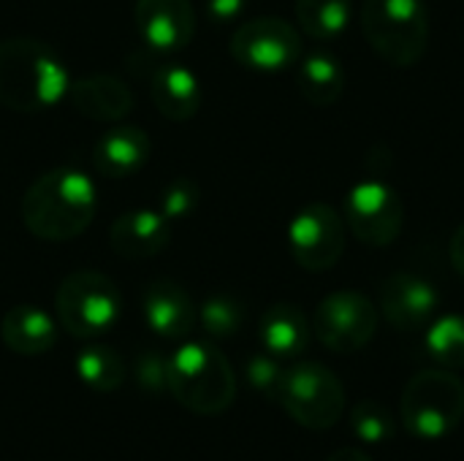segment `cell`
<instances>
[{"mask_svg": "<svg viewBox=\"0 0 464 461\" xmlns=\"http://www.w3.org/2000/svg\"><path fill=\"white\" fill-rule=\"evenodd\" d=\"M0 340L16 356H41L57 345V321L35 304H16L0 321Z\"/></svg>", "mask_w": 464, "mask_h": 461, "instance_id": "obj_18", "label": "cell"}, {"mask_svg": "<svg viewBox=\"0 0 464 461\" xmlns=\"http://www.w3.org/2000/svg\"><path fill=\"white\" fill-rule=\"evenodd\" d=\"M299 92L313 106H332L343 98L345 90V68L343 60L329 49H315L304 54L296 71Z\"/></svg>", "mask_w": 464, "mask_h": 461, "instance_id": "obj_21", "label": "cell"}, {"mask_svg": "<svg viewBox=\"0 0 464 461\" xmlns=\"http://www.w3.org/2000/svg\"><path fill=\"white\" fill-rule=\"evenodd\" d=\"M424 345L440 370H464V315H443L432 321Z\"/></svg>", "mask_w": 464, "mask_h": 461, "instance_id": "obj_24", "label": "cell"}, {"mask_svg": "<svg viewBox=\"0 0 464 461\" xmlns=\"http://www.w3.org/2000/svg\"><path fill=\"white\" fill-rule=\"evenodd\" d=\"M283 410L304 429L326 432L345 413L343 380L315 361H299L283 372L277 397Z\"/></svg>", "mask_w": 464, "mask_h": 461, "instance_id": "obj_7", "label": "cell"}, {"mask_svg": "<svg viewBox=\"0 0 464 461\" xmlns=\"http://www.w3.org/2000/svg\"><path fill=\"white\" fill-rule=\"evenodd\" d=\"M198 206V185L193 179H174L160 196V215L171 223L185 220Z\"/></svg>", "mask_w": 464, "mask_h": 461, "instance_id": "obj_27", "label": "cell"}, {"mask_svg": "<svg viewBox=\"0 0 464 461\" xmlns=\"http://www.w3.org/2000/svg\"><path fill=\"white\" fill-rule=\"evenodd\" d=\"M294 261L307 272H329L345 253V220L332 204L313 201L288 226Z\"/></svg>", "mask_w": 464, "mask_h": 461, "instance_id": "obj_11", "label": "cell"}, {"mask_svg": "<svg viewBox=\"0 0 464 461\" xmlns=\"http://www.w3.org/2000/svg\"><path fill=\"white\" fill-rule=\"evenodd\" d=\"M136 30L150 49L177 52L196 35V11L190 0H136Z\"/></svg>", "mask_w": 464, "mask_h": 461, "instance_id": "obj_13", "label": "cell"}, {"mask_svg": "<svg viewBox=\"0 0 464 461\" xmlns=\"http://www.w3.org/2000/svg\"><path fill=\"white\" fill-rule=\"evenodd\" d=\"M449 255H451V266L457 269V274L464 280V223L454 231V236H451Z\"/></svg>", "mask_w": 464, "mask_h": 461, "instance_id": "obj_31", "label": "cell"}, {"mask_svg": "<svg viewBox=\"0 0 464 461\" xmlns=\"http://www.w3.org/2000/svg\"><path fill=\"white\" fill-rule=\"evenodd\" d=\"M326 461H372L364 451H359V448H340V451H334L332 456Z\"/></svg>", "mask_w": 464, "mask_h": 461, "instance_id": "obj_32", "label": "cell"}, {"mask_svg": "<svg viewBox=\"0 0 464 461\" xmlns=\"http://www.w3.org/2000/svg\"><path fill=\"white\" fill-rule=\"evenodd\" d=\"M353 19L351 0H296V22L315 41L340 38Z\"/></svg>", "mask_w": 464, "mask_h": 461, "instance_id": "obj_22", "label": "cell"}, {"mask_svg": "<svg viewBox=\"0 0 464 461\" xmlns=\"http://www.w3.org/2000/svg\"><path fill=\"white\" fill-rule=\"evenodd\" d=\"M440 307L438 288L411 272H397L381 285V312L400 331H419L432 323Z\"/></svg>", "mask_w": 464, "mask_h": 461, "instance_id": "obj_12", "label": "cell"}, {"mask_svg": "<svg viewBox=\"0 0 464 461\" xmlns=\"http://www.w3.org/2000/svg\"><path fill=\"white\" fill-rule=\"evenodd\" d=\"M68 98L82 117L95 122H117L133 109V92L111 73H92L71 82Z\"/></svg>", "mask_w": 464, "mask_h": 461, "instance_id": "obj_16", "label": "cell"}, {"mask_svg": "<svg viewBox=\"0 0 464 461\" xmlns=\"http://www.w3.org/2000/svg\"><path fill=\"white\" fill-rule=\"evenodd\" d=\"M150 136L136 125H117L103 133L92 149L95 168L109 179H125L136 174L150 158Z\"/></svg>", "mask_w": 464, "mask_h": 461, "instance_id": "obj_17", "label": "cell"}, {"mask_svg": "<svg viewBox=\"0 0 464 461\" xmlns=\"http://www.w3.org/2000/svg\"><path fill=\"white\" fill-rule=\"evenodd\" d=\"M141 310L147 326L163 340H185L198 321L193 299L174 280L150 283L141 299Z\"/></svg>", "mask_w": 464, "mask_h": 461, "instance_id": "obj_15", "label": "cell"}, {"mask_svg": "<svg viewBox=\"0 0 464 461\" xmlns=\"http://www.w3.org/2000/svg\"><path fill=\"white\" fill-rule=\"evenodd\" d=\"M283 364L280 359H275L272 353H258L247 361L245 367V375H247V383L264 394V397H277V389H280V380H283Z\"/></svg>", "mask_w": 464, "mask_h": 461, "instance_id": "obj_28", "label": "cell"}, {"mask_svg": "<svg viewBox=\"0 0 464 461\" xmlns=\"http://www.w3.org/2000/svg\"><path fill=\"white\" fill-rule=\"evenodd\" d=\"M264 351L272 353L275 359H296L307 351L310 337H313V323L296 304H275L264 312L261 326H258Z\"/></svg>", "mask_w": 464, "mask_h": 461, "instance_id": "obj_19", "label": "cell"}, {"mask_svg": "<svg viewBox=\"0 0 464 461\" xmlns=\"http://www.w3.org/2000/svg\"><path fill=\"white\" fill-rule=\"evenodd\" d=\"M345 220L367 247H389L405 226L402 196L383 179H362L348 190Z\"/></svg>", "mask_w": 464, "mask_h": 461, "instance_id": "obj_9", "label": "cell"}, {"mask_svg": "<svg viewBox=\"0 0 464 461\" xmlns=\"http://www.w3.org/2000/svg\"><path fill=\"white\" fill-rule=\"evenodd\" d=\"M400 413L413 437L440 440L462 424L464 383L451 370H424L405 386Z\"/></svg>", "mask_w": 464, "mask_h": 461, "instance_id": "obj_5", "label": "cell"}, {"mask_svg": "<svg viewBox=\"0 0 464 461\" xmlns=\"http://www.w3.org/2000/svg\"><path fill=\"white\" fill-rule=\"evenodd\" d=\"M76 375L87 389H92L98 394H109V391H117L125 383L128 367H125L122 356L114 348H109V345H87L76 356Z\"/></svg>", "mask_w": 464, "mask_h": 461, "instance_id": "obj_23", "label": "cell"}, {"mask_svg": "<svg viewBox=\"0 0 464 461\" xmlns=\"http://www.w3.org/2000/svg\"><path fill=\"white\" fill-rule=\"evenodd\" d=\"M362 33L375 54L394 68L416 65L430 43L424 0H364Z\"/></svg>", "mask_w": 464, "mask_h": 461, "instance_id": "obj_4", "label": "cell"}, {"mask_svg": "<svg viewBox=\"0 0 464 461\" xmlns=\"http://www.w3.org/2000/svg\"><path fill=\"white\" fill-rule=\"evenodd\" d=\"M57 323L76 340H98L114 329L122 312V296L101 272L79 269L68 274L54 293Z\"/></svg>", "mask_w": 464, "mask_h": 461, "instance_id": "obj_6", "label": "cell"}, {"mask_svg": "<svg viewBox=\"0 0 464 461\" xmlns=\"http://www.w3.org/2000/svg\"><path fill=\"white\" fill-rule=\"evenodd\" d=\"M231 57L250 71L280 73L299 62L302 35L280 16H258L234 30Z\"/></svg>", "mask_w": 464, "mask_h": 461, "instance_id": "obj_10", "label": "cell"}, {"mask_svg": "<svg viewBox=\"0 0 464 461\" xmlns=\"http://www.w3.org/2000/svg\"><path fill=\"white\" fill-rule=\"evenodd\" d=\"M136 383L144 391H169V359L158 353H141L136 361Z\"/></svg>", "mask_w": 464, "mask_h": 461, "instance_id": "obj_29", "label": "cell"}, {"mask_svg": "<svg viewBox=\"0 0 464 461\" xmlns=\"http://www.w3.org/2000/svg\"><path fill=\"white\" fill-rule=\"evenodd\" d=\"M247 0H207V14L212 22H234L245 11Z\"/></svg>", "mask_w": 464, "mask_h": 461, "instance_id": "obj_30", "label": "cell"}, {"mask_svg": "<svg viewBox=\"0 0 464 461\" xmlns=\"http://www.w3.org/2000/svg\"><path fill=\"white\" fill-rule=\"evenodd\" d=\"M150 92H152V101H155L158 111L166 120H174V122L190 120L201 106L198 76L190 68L179 65V62L160 65L152 73V90Z\"/></svg>", "mask_w": 464, "mask_h": 461, "instance_id": "obj_20", "label": "cell"}, {"mask_svg": "<svg viewBox=\"0 0 464 461\" xmlns=\"http://www.w3.org/2000/svg\"><path fill=\"white\" fill-rule=\"evenodd\" d=\"M318 342L340 356L356 353L370 345L378 331V307L359 291L329 293L313 315Z\"/></svg>", "mask_w": 464, "mask_h": 461, "instance_id": "obj_8", "label": "cell"}, {"mask_svg": "<svg viewBox=\"0 0 464 461\" xmlns=\"http://www.w3.org/2000/svg\"><path fill=\"white\" fill-rule=\"evenodd\" d=\"M245 312L242 304L231 296H209L198 310V323L207 337L212 340H228L242 329Z\"/></svg>", "mask_w": 464, "mask_h": 461, "instance_id": "obj_26", "label": "cell"}, {"mask_svg": "<svg viewBox=\"0 0 464 461\" xmlns=\"http://www.w3.org/2000/svg\"><path fill=\"white\" fill-rule=\"evenodd\" d=\"M171 242V220L152 209H133L120 215L109 228L111 250L125 261H147L160 255Z\"/></svg>", "mask_w": 464, "mask_h": 461, "instance_id": "obj_14", "label": "cell"}, {"mask_svg": "<svg viewBox=\"0 0 464 461\" xmlns=\"http://www.w3.org/2000/svg\"><path fill=\"white\" fill-rule=\"evenodd\" d=\"M169 391L196 416H220L237 399V375L212 342H182L169 359Z\"/></svg>", "mask_w": 464, "mask_h": 461, "instance_id": "obj_3", "label": "cell"}, {"mask_svg": "<svg viewBox=\"0 0 464 461\" xmlns=\"http://www.w3.org/2000/svg\"><path fill=\"white\" fill-rule=\"evenodd\" d=\"M351 427L353 435L367 446H383L397 435L394 416L375 399H364L351 410Z\"/></svg>", "mask_w": 464, "mask_h": 461, "instance_id": "obj_25", "label": "cell"}, {"mask_svg": "<svg viewBox=\"0 0 464 461\" xmlns=\"http://www.w3.org/2000/svg\"><path fill=\"white\" fill-rule=\"evenodd\" d=\"M71 90L65 60L38 38L0 41V103L35 114L57 106Z\"/></svg>", "mask_w": 464, "mask_h": 461, "instance_id": "obj_1", "label": "cell"}, {"mask_svg": "<svg viewBox=\"0 0 464 461\" xmlns=\"http://www.w3.org/2000/svg\"><path fill=\"white\" fill-rule=\"evenodd\" d=\"M95 185L76 168L41 174L22 196V223L44 242L76 239L95 217Z\"/></svg>", "mask_w": 464, "mask_h": 461, "instance_id": "obj_2", "label": "cell"}]
</instances>
